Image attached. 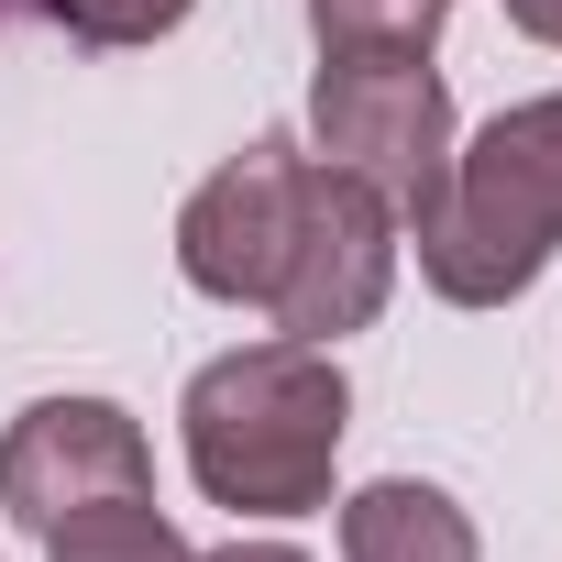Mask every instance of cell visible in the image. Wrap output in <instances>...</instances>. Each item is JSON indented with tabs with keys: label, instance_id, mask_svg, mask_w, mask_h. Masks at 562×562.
<instances>
[{
	"label": "cell",
	"instance_id": "cell-7",
	"mask_svg": "<svg viewBox=\"0 0 562 562\" xmlns=\"http://www.w3.org/2000/svg\"><path fill=\"white\" fill-rule=\"evenodd\" d=\"M342 562H474V518L441 485L386 474V485L342 496Z\"/></svg>",
	"mask_w": 562,
	"mask_h": 562
},
{
	"label": "cell",
	"instance_id": "cell-5",
	"mask_svg": "<svg viewBox=\"0 0 562 562\" xmlns=\"http://www.w3.org/2000/svg\"><path fill=\"white\" fill-rule=\"evenodd\" d=\"M299 188H310V155L288 133H254L232 166H210L177 210V265L199 299H232V310H265L276 299V265H288V232H299Z\"/></svg>",
	"mask_w": 562,
	"mask_h": 562
},
{
	"label": "cell",
	"instance_id": "cell-12",
	"mask_svg": "<svg viewBox=\"0 0 562 562\" xmlns=\"http://www.w3.org/2000/svg\"><path fill=\"white\" fill-rule=\"evenodd\" d=\"M188 562H310V551H288V540H221V551H188Z\"/></svg>",
	"mask_w": 562,
	"mask_h": 562
},
{
	"label": "cell",
	"instance_id": "cell-3",
	"mask_svg": "<svg viewBox=\"0 0 562 562\" xmlns=\"http://www.w3.org/2000/svg\"><path fill=\"white\" fill-rule=\"evenodd\" d=\"M310 133H321V166L364 177L408 221L452 166V89H441L430 56H321Z\"/></svg>",
	"mask_w": 562,
	"mask_h": 562
},
{
	"label": "cell",
	"instance_id": "cell-10",
	"mask_svg": "<svg viewBox=\"0 0 562 562\" xmlns=\"http://www.w3.org/2000/svg\"><path fill=\"white\" fill-rule=\"evenodd\" d=\"M45 23H67L78 45H155V34H177L199 0H34Z\"/></svg>",
	"mask_w": 562,
	"mask_h": 562
},
{
	"label": "cell",
	"instance_id": "cell-13",
	"mask_svg": "<svg viewBox=\"0 0 562 562\" xmlns=\"http://www.w3.org/2000/svg\"><path fill=\"white\" fill-rule=\"evenodd\" d=\"M0 12H12V0H0ZM23 12H34V0H23Z\"/></svg>",
	"mask_w": 562,
	"mask_h": 562
},
{
	"label": "cell",
	"instance_id": "cell-8",
	"mask_svg": "<svg viewBox=\"0 0 562 562\" xmlns=\"http://www.w3.org/2000/svg\"><path fill=\"white\" fill-rule=\"evenodd\" d=\"M452 0H310L321 56H430Z\"/></svg>",
	"mask_w": 562,
	"mask_h": 562
},
{
	"label": "cell",
	"instance_id": "cell-4",
	"mask_svg": "<svg viewBox=\"0 0 562 562\" xmlns=\"http://www.w3.org/2000/svg\"><path fill=\"white\" fill-rule=\"evenodd\" d=\"M386 288H397V210L364 177L310 155L299 232H288V265H276V299H265L276 331L288 342H342V331H364L386 310Z\"/></svg>",
	"mask_w": 562,
	"mask_h": 562
},
{
	"label": "cell",
	"instance_id": "cell-6",
	"mask_svg": "<svg viewBox=\"0 0 562 562\" xmlns=\"http://www.w3.org/2000/svg\"><path fill=\"white\" fill-rule=\"evenodd\" d=\"M111 496H155V452H144L133 408H111V397H34L12 430H0V507L23 529H56V518L111 507Z\"/></svg>",
	"mask_w": 562,
	"mask_h": 562
},
{
	"label": "cell",
	"instance_id": "cell-1",
	"mask_svg": "<svg viewBox=\"0 0 562 562\" xmlns=\"http://www.w3.org/2000/svg\"><path fill=\"white\" fill-rule=\"evenodd\" d=\"M177 430H188V474L210 507L232 518H310L331 507V463H342V430H353V386L331 364V342H243L221 364L188 375L177 397Z\"/></svg>",
	"mask_w": 562,
	"mask_h": 562
},
{
	"label": "cell",
	"instance_id": "cell-2",
	"mask_svg": "<svg viewBox=\"0 0 562 562\" xmlns=\"http://www.w3.org/2000/svg\"><path fill=\"white\" fill-rule=\"evenodd\" d=\"M419 276L452 310H507L529 299L562 254V89L496 111L474 144H452L441 188L408 210Z\"/></svg>",
	"mask_w": 562,
	"mask_h": 562
},
{
	"label": "cell",
	"instance_id": "cell-11",
	"mask_svg": "<svg viewBox=\"0 0 562 562\" xmlns=\"http://www.w3.org/2000/svg\"><path fill=\"white\" fill-rule=\"evenodd\" d=\"M507 23H518L529 45H562V0H507Z\"/></svg>",
	"mask_w": 562,
	"mask_h": 562
},
{
	"label": "cell",
	"instance_id": "cell-9",
	"mask_svg": "<svg viewBox=\"0 0 562 562\" xmlns=\"http://www.w3.org/2000/svg\"><path fill=\"white\" fill-rule=\"evenodd\" d=\"M45 562H188V540L155 518V496H111L45 529Z\"/></svg>",
	"mask_w": 562,
	"mask_h": 562
}]
</instances>
